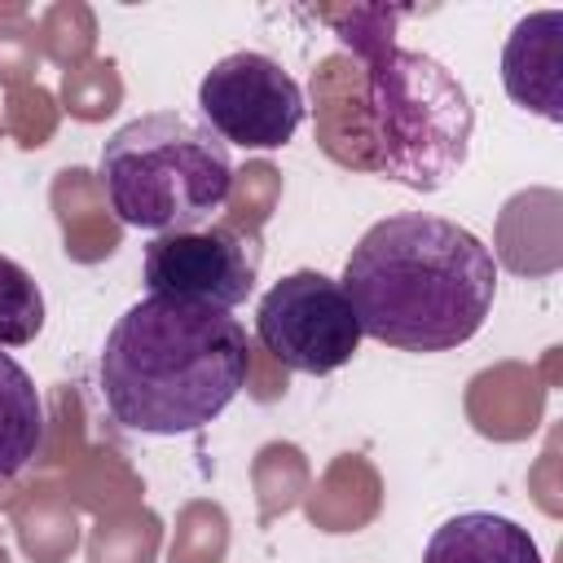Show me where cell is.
I'll list each match as a JSON object with an SVG mask.
<instances>
[{"mask_svg": "<svg viewBox=\"0 0 563 563\" xmlns=\"http://www.w3.org/2000/svg\"><path fill=\"white\" fill-rule=\"evenodd\" d=\"M202 123L242 150H282L303 123V88L268 53H229L198 84Z\"/></svg>", "mask_w": 563, "mask_h": 563, "instance_id": "cell-6", "label": "cell"}, {"mask_svg": "<svg viewBox=\"0 0 563 563\" xmlns=\"http://www.w3.org/2000/svg\"><path fill=\"white\" fill-rule=\"evenodd\" d=\"M339 286L361 334L400 352H453L488 321L497 264L471 229L400 211L361 233Z\"/></svg>", "mask_w": 563, "mask_h": 563, "instance_id": "cell-1", "label": "cell"}, {"mask_svg": "<svg viewBox=\"0 0 563 563\" xmlns=\"http://www.w3.org/2000/svg\"><path fill=\"white\" fill-rule=\"evenodd\" d=\"M255 334L264 352L299 374L343 369L365 339L343 286L317 268H295L264 290L255 308Z\"/></svg>", "mask_w": 563, "mask_h": 563, "instance_id": "cell-5", "label": "cell"}, {"mask_svg": "<svg viewBox=\"0 0 563 563\" xmlns=\"http://www.w3.org/2000/svg\"><path fill=\"white\" fill-rule=\"evenodd\" d=\"M101 185L110 211L150 233L202 229L233 189L229 145L189 114L154 110L123 123L101 145Z\"/></svg>", "mask_w": 563, "mask_h": 563, "instance_id": "cell-4", "label": "cell"}, {"mask_svg": "<svg viewBox=\"0 0 563 563\" xmlns=\"http://www.w3.org/2000/svg\"><path fill=\"white\" fill-rule=\"evenodd\" d=\"M343 22V40L365 62V114L369 158L365 167L400 180L405 189H444L471 150L475 110L453 70L427 53L400 48L391 31L374 26V9H356Z\"/></svg>", "mask_w": 563, "mask_h": 563, "instance_id": "cell-3", "label": "cell"}, {"mask_svg": "<svg viewBox=\"0 0 563 563\" xmlns=\"http://www.w3.org/2000/svg\"><path fill=\"white\" fill-rule=\"evenodd\" d=\"M44 325V295L40 282L9 255H0V352L35 343Z\"/></svg>", "mask_w": 563, "mask_h": 563, "instance_id": "cell-11", "label": "cell"}, {"mask_svg": "<svg viewBox=\"0 0 563 563\" xmlns=\"http://www.w3.org/2000/svg\"><path fill=\"white\" fill-rule=\"evenodd\" d=\"M422 563H541V550L515 519L493 510H462L431 532Z\"/></svg>", "mask_w": 563, "mask_h": 563, "instance_id": "cell-9", "label": "cell"}, {"mask_svg": "<svg viewBox=\"0 0 563 563\" xmlns=\"http://www.w3.org/2000/svg\"><path fill=\"white\" fill-rule=\"evenodd\" d=\"M251 352L238 317L211 303L145 295L106 334L97 374L114 422L141 435L207 427L246 387Z\"/></svg>", "mask_w": 563, "mask_h": 563, "instance_id": "cell-2", "label": "cell"}, {"mask_svg": "<svg viewBox=\"0 0 563 563\" xmlns=\"http://www.w3.org/2000/svg\"><path fill=\"white\" fill-rule=\"evenodd\" d=\"M44 444V400L35 378L0 352V479H13L35 462Z\"/></svg>", "mask_w": 563, "mask_h": 563, "instance_id": "cell-10", "label": "cell"}, {"mask_svg": "<svg viewBox=\"0 0 563 563\" xmlns=\"http://www.w3.org/2000/svg\"><path fill=\"white\" fill-rule=\"evenodd\" d=\"M260 238L233 224H202L185 233H154L141 260V277L150 295L238 308L255 290L260 277Z\"/></svg>", "mask_w": 563, "mask_h": 563, "instance_id": "cell-7", "label": "cell"}, {"mask_svg": "<svg viewBox=\"0 0 563 563\" xmlns=\"http://www.w3.org/2000/svg\"><path fill=\"white\" fill-rule=\"evenodd\" d=\"M559 35H563V13L541 9L515 22L506 48H501V84L515 106L537 110L541 119L559 123Z\"/></svg>", "mask_w": 563, "mask_h": 563, "instance_id": "cell-8", "label": "cell"}]
</instances>
